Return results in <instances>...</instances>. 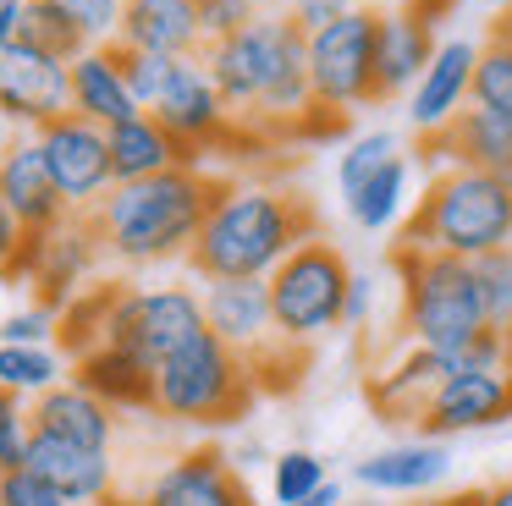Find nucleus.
Listing matches in <instances>:
<instances>
[{
	"label": "nucleus",
	"instance_id": "nucleus-1",
	"mask_svg": "<svg viewBox=\"0 0 512 506\" xmlns=\"http://www.w3.org/2000/svg\"><path fill=\"white\" fill-rule=\"evenodd\" d=\"M309 237H320V215L303 193L226 176L188 264L199 281H270L276 264L292 259Z\"/></svg>",
	"mask_w": 512,
	"mask_h": 506
},
{
	"label": "nucleus",
	"instance_id": "nucleus-2",
	"mask_svg": "<svg viewBox=\"0 0 512 506\" xmlns=\"http://www.w3.org/2000/svg\"><path fill=\"white\" fill-rule=\"evenodd\" d=\"M221 187L226 176L204 171V165H177V171L144 176V182H116L89 209V220L100 231V248L122 264L188 259Z\"/></svg>",
	"mask_w": 512,
	"mask_h": 506
},
{
	"label": "nucleus",
	"instance_id": "nucleus-3",
	"mask_svg": "<svg viewBox=\"0 0 512 506\" xmlns=\"http://www.w3.org/2000/svg\"><path fill=\"white\" fill-rule=\"evenodd\" d=\"M397 248L452 253L468 264L496 248H512V182L474 171V165H441L402 220Z\"/></svg>",
	"mask_w": 512,
	"mask_h": 506
},
{
	"label": "nucleus",
	"instance_id": "nucleus-4",
	"mask_svg": "<svg viewBox=\"0 0 512 506\" xmlns=\"http://www.w3.org/2000/svg\"><path fill=\"white\" fill-rule=\"evenodd\" d=\"M391 270L402 286V341L430 352L468 347L474 336H485V297H479L474 264L452 259V253H424V248H391Z\"/></svg>",
	"mask_w": 512,
	"mask_h": 506
},
{
	"label": "nucleus",
	"instance_id": "nucleus-5",
	"mask_svg": "<svg viewBox=\"0 0 512 506\" xmlns=\"http://www.w3.org/2000/svg\"><path fill=\"white\" fill-rule=\"evenodd\" d=\"M259 402V374L248 352L226 347L221 336H193L166 363H155V413L188 429H226L248 418Z\"/></svg>",
	"mask_w": 512,
	"mask_h": 506
},
{
	"label": "nucleus",
	"instance_id": "nucleus-6",
	"mask_svg": "<svg viewBox=\"0 0 512 506\" xmlns=\"http://www.w3.org/2000/svg\"><path fill=\"white\" fill-rule=\"evenodd\" d=\"M353 286V264L336 242L309 237L292 259L276 264L270 275V308H276V336L303 347L331 330H342V303Z\"/></svg>",
	"mask_w": 512,
	"mask_h": 506
},
{
	"label": "nucleus",
	"instance_id": "nucleus-7",
	"mask_svg": "<svg viewBox=\"0 0 512 506\" xmlns=\"http://www.w3.org/2000/svg\"><path fill=\"white\" fill-rule=\"evenodd\" d=\"M303 55H309V33L287 11H259L248 28L204 44V66H210V77H215V88H221L232 116H254L259 99L270 94V83L292 61H303Z\"/></svg>",
	"mask_w": 512,
	"mask_h": 506
},
{
	"label": "nucleus",
	"instance_id": "nucleus-8",
	"mask_svg": "<svg viewBox=\"0 0 512 506\" xmlns=\"http://www.w3.org/2000/svg\"><path fill=\"white\" fill-rule=\"evenodd\" d=\"M204 330H210L204 325V297L193 286H116L111 314H105V341L144 358L149 369Z\"/></svg>",
	"mask_w": 512,
	"mask_h": 506
},
{
	"label": "nucleus",
	"instance_id": "nucleus-9",
	"mask_svg": "<svg viewBox=\"0 0 512 506\" xmlns=\"http://www.w3.org/2000/svg\"><path fill=\"white\" fill-rule=\"evenodd\" d=\"M375 28H380V11L353 6L342 22L309 33L314 105H331V110L375 105Z\"/></svg>",
	"mask_w": 512,
	"mask_h": 506
},
{
	"label": "nucleus",
	"instance_id": "nucleus-10",
	"mask_svg": "<svg viewBox=\"0 0 512 506\" xmlns=\"http://www.w3.org/2000/svg\"><path fill=\"white\" fill-rule=\"evenodd\" d=\"M149 116H155L199 165H204V154H215V149L243 138V132H237V116L226 110L221 88H215L210 66H204V55L171 61V77H166V88H160V99L149 105Z\"/></svg>",
	"mask_w": 512,
	"mask_h": 506
},
{
	"label": "nucleus",
	"instance_id": "nucleus-11",
	"mask_svg": "<svg viewBox=\"0 0 512 506\" xmlns=\"http://www.w3.org/2000/svg\"><path fill=\"white\" fill-rule=\"evenodd\" d=\"M34 138H39V149H45V165H50V176H56V187H61L72 215H89V209L116 187L111 138H105L100 121L67 110V116H56L50 127H39Z\"/></svg>",
	"mask_w": 512,
	"mask_h": 506
},
{
	"label": "nucleus",
	"instance_id": "nucleus-12",
	"mask_svg": "<svg viewBox=\"0 0 512 506\" xmlns=\"http://www.w3.org/2000/svg\"><path fill=\"white\" fill-rule=\"evenodd\" d=\"M72 110V66L34 44H6L0 50V116L12 127H50Z\"/></svg>",
	"mask_w": 512,
	"mask_h": 506
},
{
	"label": "nucleus",
	"instance_id": "nucleus-13",
	"mask_svg": "<svg viewBox=\"0 0 512 506\" xmlns=\"http://www.w3.org/2000/svg\"><path fill=\"white\" fill-rule=\"evenodd\" d=\"M507 418H512L507 369H474V374H452V380L435 385L419 429L430 440H446V435H468V429H496Z\"/></svg>",
	"mask_w": 512,
	"mask_h": 506
},
{
	"label": "nucleus",
	"instance_id": "nucleus-14",
	"mask_svg": "<svg viewBox=\"0 0 512 506\" xmlns=\"http://www.w3.org/2000/svg\"><path fill=\"white\" fill-rule=\"evenodd\" d=\"M138 506H259V501L226 451L193 446L171 468H160V479L149 484V495Z\"/></svg>",
	"mask_w": 512,
	"mask_h": 506
},
{
	"label": "nucleus",
	"instance_id": "nucleus-15",
	"mask_svg": "<svg viewBox=\"0 0 512 506\" xmlns=\"http://www.w3.org/2000/svg\"><path fill=\"white\" fill-rule=\"evenodd\" d=\"M0 198H6V209L17 215L23 231H56L61 220L72 215L34 132H28V138H12L0 149Z\"/></svg>",
	"mask_w": 512,
	"mask_h": 506
},
{
	"label": "nucleus",
	"instance_id": "nucleus-16",
	"mask_svg": "<svg viewBox=\"0 0 512 506\" xmlns=\"http://www.w3.org/2000/svg\"><path fill=\"white\" fill-rule=\"evenodd\" d=\"M474 61H479V44L474 39L435 44V61L424 66V77L413 83V94H408V121L419 127V138H435V132L452 127V121L468 110Z\"/></svg>",
	"mask_w": 512,
	"mask_h": 506
},
{
	"label": "nucleus",
	"instance_id": "nucleus-17",
	"mask_svg": "<svg viewBox=\"0 0 512 506\" xmlns=\"http://www.w3.org/2000/svg\"><path fill=\"white\" fill-rule=\"evenodd\" d=\"M452 358L446 352H430V347H408L402 358L380 363L375 374L364 380V396L369 407L380 413V424H419L424 418V402L435 396V385L452 380Z\"/></svg>",
	"mask_w": 512,
	"mask_h": 506
},
{
	"label": "nucleus",
	"instance_id": "nucleus-18",
	"mask_svg": "<svg viewBox=\"0 0 512 506\" xmlns=\"http://www.w3.org/2000/svg\"><path fill=\"white\" fill-rule=\"evenodd\" d=\"M435 61V28L402 0L397 11H380L375 28V105L397 94H413L424 66Z\"/></svg>",
	"mask_w": 512,
	"mask_h": 506
},
{
	"label": "nucleus",
	"instance_id": "nucleus-19",
	"mask_svg": "<svg viewBox=\"0 0 512 506\" xmlns=\"http://www.w3.org/2000/svg\"><path fill=\"white\" fill-rule=\"evenodd\" d=\"M204 325L237 352H265L276 336V308H270V281H204Z\"/></svg>",
	"mask_w": 512,
	"mask_h": 506
},
{
	"label": "nucleus",
	"instance_id": "nucleus-20",
	"mask_svg": "<svg viewBox=\"0 0 512 506\" xmlns=\"http://www.w3.org/2000/svg\"><path fill=\"white\" fill-rule=\"evenodd\" d=\"M100 253L105 248H100V231H94L89 215H67L56 231H45V242H39V270H34L39 303L61 314L83 292V281H89Z\"/></svg>",
	"mask_w": 512,
	"mask_h": 506
},
{
	"label": "nucleus",
	"instance_id": "nucleus-21",
	"mask_svg": "<svg viewBox=\"0 0 512 506\" xmlns=\"http://www.w3.org/2000/svg\"><path fill=\"white\" fill-rule=\"evenodd\" d=\"M28 473L61 490L72 506H100L111 501V451H89V446H72V440H56V435H39L28 440V457H23Z\"/></svg>",
	"mask_w": 512,
	"mask_h": 506
},
{
	"label": "nucleus",
	"instance_id": "nucleus-22",
	"mask_svg": "<svg viewBox=\"0 0 512 506\" xmlns=\"http://www.w3.org/2000/svg\"><path fill=\"white\" fill-rule=\"evenodd\" d=\"M28 418H34L39 435H56V440H72V446H89V451H111L116 440V407H105L94 391H83L78 380H61L50 385L45 396L28 402Z\"/></svg>",
	"mask_w": 512,
	"mask_h": 506
},
{
	"label": "nucleus",
	"instance_id": "nucleus-23",
	"mask_svg": "<svg viewBox=\"0 0 512 506\" xmlns=\"http://www.w3.org/2000/svg\"><path fill=\"white\" fill-rule=\"evenodd\" d=\"M116 44L127 50H155V55H199V0H122Z\"/></svg>",
	"mask_w": 512,
	"mask_h": 506
},
{
	"label": "nucleus",
	"instance_id": "nucleus-24",
	"mask_svg": "<svg viewBox=\"0 0 512 506\" xmlns=\"http://www.w3.org/2000/svg\"><path fill=\"white\" fill-rule=\"evenodd\" d=\"M446 468H452V451H446V440H402V446H380L375 457L353 462V479L364 484V490L375 495H424L435 490V484L446 479Z\"/></svg>",
	"mask_w": 512,
	"mask_h": 506
},
{
	"label": "nucleus",
	"instance_id": "nucleus-25",
	"mask_svg": "<svg viewBox=\"0 0 512 506\" xmlns=\"http://www.w3.org/2000/svg\"><path fill=\"white\" fill-rule=\"evenodd\" d=\"M72 380L83 391H94L105 407H116V413H155V369L144 358H133V352L111 347V341L78 352L72 358Z\"/></svg>",
	"mask_w": 512,
	"mask_h": 506
},
{
	"label": "nucleus",
	"instance_id": "nucleus-26",
	"mask_svg": "<svg viewBox=\"0 0 512 506\" xmlns=\"http://www.w3.org/2000/svg\"><path fill=\"white\" fill-rule=\"evenodd\" d=\"M72 110L89 116V121H100V127H116V121L144 116V105H138L133 88H127L116 39L111 44H89V50L72 61Z\"/></svg>",
	"mask_w": 512,
	"mask_h": 506
},
{
	"label": "nucleus",
	"instance_id": "nucleus-27",
	"mask_svg": "<svg viewBox=\"0 0 512 506\" xmlns=\"http://www.w3.org/2000/svg\"><path fill=\"white\" fill-rule=\"evenodd\" d=\"M424 149L441 165H474V171H490V176H507L512 182V121L490 116V110L468 105L452 127L424 138Z\"/></svg>",
	"mask_w": 512,
	"mask_h": 506
},
{
	"label": "nucleus",
	"instance_id": "nucleus-28",
	"mask_svg": "<svg viewBox=\"0 0 512 506\" xmlns=\"http://www.w3.org/2000/svg\"><path fill=\"white\" fill-rule=\"evenodd\" d=\"M111 138V176L116 182H144V176H160V171H177V165H199L155 116H133V121H116L105 127Z\"/></svg>",
	"mask_w": 512,
	"mask_h": 506
},
{
	"label": "nucleus",
	"instance_id": "nucleus-29",
	"mask_svg": "<svg viewBox=\"0 0 512 506\" xmlns=\"http://www.w3.org/2000/svg\"><path fill=\"white\" fill-rule=\"evenodd\" d=\"M342 204H347V220H353L358 231H375V237L380 231H397V220L408 215V204H413V165H408V154H391V160L380 165L358 193H347Z\"/></svg>",
	"mask_w": 512,
	"mask_h": 506
},
{
	"label": "nucleus",
	"instance_id": "nucleus-30",
	"mask_svg": "<svg viewBox=\"0 0 512 506\" xmlns=\"http://www.w3.org/2000/svg\"><path fill=\"white\" fill-rule=\"evenodd\" d=\"M61 380H67V358L56 347H12V341H0V385L6 391L45 396Z\"/></svg>",
	"mask_w": 512,
	"mask_h": 506
},
{
	"label": "nucleus",
	"instance_id": "nucleus-31",
	"mask_svg": "<svg viewBox=\"0 0 512 506\" xmlns=\"http://www.w3.org/2000/svg\"><path fill=\"white\" fill-rule=\"evenodd\" d=\"M122 281H100V286H83L67 308H61V352L78 358V352L100 347L105 341V314H111V297Z\"/></svg>",
	"mask_w": 512,
	"mask_h": 506
},
{
	"label": "nucleus",
	"instance_id": "nucleus-32",
	"mask_svg": "<svg viewBox=\"0 0 512 506\" xmlns=\"http://www.w3.org/2000/svg\"><path fill=\"white\" fill-rule=\"evenodd\" d=\"M468 105H474V110H490V116H501V121H512V50H507L501 39H485V44H479Z\"/></svg>",
	"mask_w": 512,
	"mask_h": 506
},
{
	"label": "nucleus",
	"instance_id": "nucleus-33",
	"mask_svg": "<svg viewBox=\"0 0 512 506\" xmlns=\"http://www.w3.org/2000/svg\"><path fill=\"white\" fill-rule=\"evenodd\" d=\"M23 44H34V50L56 55V61H78L83 50H89V39H83L78 28H72L67 17H61L56 6H45V0H28V22H23Z\"/></svg>",
	"mask_w": 512,
	"mask_h": 506
},
{
	"label": "nucleus",
	"instance_id": "nucleus-34",
	"mask_svg": "<svg viewBox=\"0 0 512 506\" xmlns=\"http://www.w3.org/2000/svg\"><path fill=\"white\" fill-rule=\"evenodd\" d=\"M320 484H331L325 479V462L314 457V451H303V446H292V451H281L276 462H270V495H276V506H298V501H309Z\"/></svg>",
	"mask_w": 512,
	"mask_h": 506
},
{
	"label": "nucleus",
	"instance_id": "nucleus-35",
	"mask_svg": "<svg viewBox=\"0 0 512 506\" xmlns=\"http://www.w3.org/2000/svg\"><path fill=\"white\" fill-rule=\"evenodd\" d=\"M391 154H402V143L391 138L386 127H375V132H364V138L347 143L342 160H336V187H342V198H347V193H358V187H364L369 176H375L380 165L391 160Z\"/></svg>",
	"mask_w": 512,
	"mask_h": 506
},
{
	"label": "nucleus",
	"instance_id": "nucleus-36",
	"mask_svg": "<svg viewBox=\"0 0 512 506\" xmlns=\"http://www.w3.org/2000/svg\"><path fill=\"white\" fill-rule=\"evenodd\" d=\"M474 281H479V297H485L490 330L507 336L512 330V248H496L485 259H474Z\"/></svg>",
	"mask_w": 512,
	"mask_h": 506
},
{
	"label": "nucleus",
	"instance_id": "nucleus-37",
	"mask_svg": "<svg viewBox=\"0 0 512 506\" xmlns=\"http://www.w3.org/2000/svg\"><path fill=\"white\" fill-rule=\"evenodd\" d=\"M28 440H34V418H28V396L0 385V473L23 468Z\"/></svg>",
	"mask_w": 512,
	"mask_h": 506
},
{
	"label": "nucleus",
	"instance_id": "nucleus-38",
	"mask_svg": "<svg viewBox=\"0 0 512 506\" xmlns=\"http://www.w3.org/2000/svg\"><path fill=\"white\" fill-rule=\"evenodd\" d=\"M116 55H122V72H127V88H133L138 105H155L160 88H166L171 77V61H182V55H155V50H127V44H116Z\"/></svg>",
	"mask_w": 512,
	"mask_h": 506
},
{
	"label": "nucleus",
	"instance_id": "nucleus-39",
	"mask_svg": "<svg viewBox=\"0 0 512 506\" xmlns=\"http://www.w3.org/2000/svg\"><path fill=\"white\" fill-rule=\"evenodd\" d=\"M45 6H56L89 44H111L122 22V0H45Z\"/></svg>",
	"mask_w": 512,
	"mask_h": 506
},
{
	"label": "nucleus",
	"instance_id": "nucleus-40",
	"mask_svg": "<svg viewBox=\"0 0 512 506\" xmlns=\"http://www.w3.org/2000/svg\"><path fill=\"white\" fill-rule=\"evenodd\" d=\"M50 336H61V314L45 303H28L0 319V341H12V347H50Z\"/></svg>",
	"mask_w": 512,
	"mask_h": 506
},
{
	"label": "nucleus",
	"instance_id": "nucleus-41",
	"mask_svg": "<svg viewBox=\"0 0 512 506\" xmlns=\"http://www.w3.org/2000/svg\"><path fill=\"white\" fill-rule=\"evenodd\" d=\"M0 506H72V501L61 490H50L39 473L12 468V473H0Z\"/></svg>",
	"mask_w": 512,
	"mask_h": 506
},
{
	"label": "nucleus",
	"instance_id": "nucleus-42",
	"mask_svg": "<svg viewBox=\"0 0 512 506\" xmlns=\"http://www.w3.org/2000/svg\"><path fill=\"white\" fill-rule=\"evenodd\" d=\"M353 6L358 0H287V17L298 22L303 33H320V28H331V22H342Z\"/></svg>",
	"mask_w": 512,
	"mask_h": 506
},
{
	"label": "nucleus",
	"instance_id": "nucleus-43",
	"mask_svg": "<svg viewBox=\"0 0 512 506\" xmlns=\"http://www.w3.org/2000/svg\"><path fill=\"white\" fill-rule=\"evenodd\" d=\"M369 308H375V281L353 270V286H347V303H342V330H364Z\"/></svg>",
	"mask_w": 512,
	"mask_h": 506
},
{
	"label": "nucleus",
	"instance_id": "nucleus-44",
	"mask_svg": "<svg viewBox=\"0 0 512 506\" xmlns=\"http://www.w3.org/2000/svg\"><path fill=\"white\" fill-rule=\"evenodd\" d=\"M23 237H28V231L17 226V215L6 209V198H0V275H6V264L17 259V248H23Z\"/></svg>",
	"mask_w": 512,
	"mask_h": 506
},
{
	"label": "nucleus",
	"instance_id": "nucleus-45",
	"mask_svg": "<svg viewBox=\"0 0 512 506\" xmlns=\"http://www.w3.org/2000/svg\"><path fill=\"white\" fill-rule=\"evenodd\" d=\"M23 22H28V0H6L0 6V50L6 44H23Z\"/></svg>",
	"mask_w": 512,
	"mask_h": 506
},
{
	"label": "nucleus",
	"instance_id": "nucleus-46",
	"mask_svg": "<svg viewBox=\"0 0 512 506\" xmlns=\"http://www.w3.org/2000/svg\"><path fill=\"white\" fill-rule=\"evenodd\" d=\"M408 6H413V11H419V17H424V22H430V28H435V22H441L446 11H452V0H408Z\"/></svg>",
	"mask_w": 512,
	"mask_h": 506
},
{
	"label": "nucleus",
	"instance_id": "nucleus-47",
	"mask_svg": "<svg viewBox=\"0 0 512 506\" xmlns=\"http://www.w3.org/2000/svg\"><path fill=\"white\" fill-rule=\"evenodd\" d=\"M298 506H342V484H336V479L320 484V490H314L309 501H298Z\"/></svg>",
	"mask_w": 512,
	"mask_h": 506
},
{
	"label": "nucleus",
	"instance_id": "nucleus-48",
	"mask_svg": "<svg viewBox=\"0 0 512 506\" xmlns=\"http://www.w3.org/2000/svg\"><path fill=\"white\" fill-rule=\"evenodd\" d=\"M485 39H501V44H507V50H512V6L501 11L496 22H490V33H485Z\"/></svg>",
	"mask_w": 512,
	"mask_h": 506
},
{
	"label": "nucleus",
	"instance_id": "nucleus-49",
	"mask_svg": "<svg viewBox=\"0 0 512 506\" xmlns=\"http://www.w3.org/2000/svg\"><path fill=\"white\" fill-rule=\"evenodd\" d=\"M485 506H512V479L490 484V490H485Z\"/></svg>",
	"mask_w": 512,
	"mask_h": 506
},
{
	"label": "nucleus",
	"instance_id": "nucleus-50",
	"mask_svg": "<svg viewBox=\"0 0 512 506\" xmlns=\"http://www.w3.org/2000/svg\"><path fill=\"white\" fill-rule=\"evenodd\" d=\"M232 462H237V468H254V462H265V446H254V440H248V446H243V451H237V457H232Z\"/></svg>",
	"mask_w": 512,
	"mask_h": 506
},
{
	"label": "nucleus",
	"instance_id": "nucleus-51",
	"mask_svg": "<svg viewBox=\"0 0 512 506\" xmlns=\"http://www.w3.org/2000/svg\"><path fill=\"white\" fill-rule=\"evenodd\" d=\"M441 506H485V490H463V495H452V501H441Z\"/></svg>",
	"mask_w": 512,
	"mask_h": 506
},
{
	"label": "nucleus",
	"instance_id": "nucleus-52",
	"mask_svg": "<svg viewBox=\"0 0 512 506\" xmlns=\"http://www.w3.org/2000/svg\"><path fill=\"white\" fill-rule=\"evenodd\" d=\"M259 11H287V0H254Z\"/></svg>",
	"mask_w": 512,
	"mask_h": 506
},
{
	"label": "nucleus",
	"instance_id": "nucleus-53",
	"mask_svg": "<svg viewBox=\"0 0 512 506\" xmlns=\"http://www.w3.org/2000/svg\"><path fill=\"white\" fill-rule=\"evenodd\" d=\"M501 369H507V380H512V330H507V363H501Z\"/></svg>",
	"mask_w": 512,
	"mask_h": 506
},
{
	"label": "nucleus",
	"instance_id": "nucleus-54",
	"mask_svg": "<svg viewBox=\"0 0 512 506\" xmlns=\"http://www.w3.org/2000/svg\"><path fill=\"white\" fill-rule=\"evenodd\" d=\"M490 6H496V11H507V6H512V0H490Z\"/></svg>",
	"mask_w": 512,
	"mask_h": 506
},
{
	"label": "nucleus",
	"instance_id": "nucleus-55",
	"mask_svg": "<svg viewBox=\"0 0 512 506\" xmlns=\"http://www.w3.org/2000/svg\"><path fill=\"white\" fill-rule=\"evenodd\" d=\"M342 506H347V501H342ZM353 506H380V501H353Z\"/></svg>",
	"mask_w": 512,
	"mask_h": 506
},
{
	"label": "nucleus",
	"instance_id": "nucleus-56",
	"mask_svg": "<svg viewBox=\"0 0 512 506\" xmlns=\"http://www.w3.org/2000/svg\"><path fill=\"white\" fill-rule=\"evenodd\" d=\"M0 6H6V0H0Z\"/></svg>",
	"mask_w": 512,
	"mask_h": 506
}]
</instances>
